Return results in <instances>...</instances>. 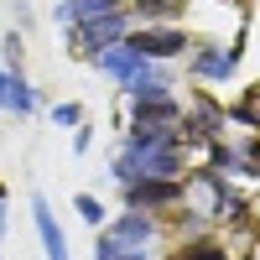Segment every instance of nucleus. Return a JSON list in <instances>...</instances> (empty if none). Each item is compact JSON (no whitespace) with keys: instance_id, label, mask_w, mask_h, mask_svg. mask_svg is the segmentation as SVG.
I'll return each mask as SVG.
<instances>
[{"instance_id":"0eeeda50","label":"nucleus","mask_w":260,"mask_h":260,"mask_svg":"<svg viewBox=\"0 0 260 260\" xmlns=\"http://www.w3.org/2000/svg\"><path fill=\"white\" fill-rule=\"evenodd\" d=\"M31 224H37V234H42V250H47V260H68V234L57 229L52 203L42 198V192H31Z\"/></svg>"},{"instance_id":"39448f33","label":"nucleus","mask_w":260,"mask_h":260,"mask_svg":"<svg viewBox=\"0 0 260 260\" xmlns=\"http://www.w3.org/2000/svg\"><path fill=\"white\" fill-rule=\"evenodd\" d=\"M94 68H99V73H110L120 89H130V83H136V78H146L151 68H156V62H151V57H141L136 47H130V42H115V47H104V52L94 57Z\"/></svg>"},{"instance_id":"f8f14e48","label":"nucleus","mask_w":260,"mask_h":260,"mask_svg":"<svg viewBox=\"0 0 260 260\" xmlns=\"http://www.w3.org/2000/svg\"><path fill=\"white\" fill-rule=\"evenodd\" d=\"M73 208H78V219H83V224H94V229H104V219H110V208H104L94 192H78Z\"/></svg>"},{"instance_id":"9b49d317","label":"nucleus","mask_w":260,"mask_h":260,"mask_svg":"<svg viewBox=\"0 0 260 260\" xmlns=\"http://www.w3.org/2000/svg\"><path fill=\"white\" fill-rule=\"evenodd\" d=\"M167 260H229V255H224V245H213V240H192V245H182L177 255H167Z\"/></svg>"},{"instance_id":"9d476101","label":"nucleus","mask_w":260,"mask_h":260,"mask_svg":"<svg viewBox=\"0 0 260 260\" xmlns=\"http://www.w3.org/2000/svg\"><path fill=\"white\" fill-rule=\"evenodd\" d=\"M6 110H11L16 120H26V115L37 110V89H31V78L21 73V68H11V99H6Z\"/></svg>"},{"instance_id":"f3484780","label":"nucleus","mask_w":260,"mask_h":260,"mask_svg":"<svg viewBox=\"0 0 260 260\" xmlns=\"http://www.w3.org/2000/svg\"><path fill=\"white\" fill-rule=\"evenodd\" d=\"M89 146H94V125L83 120V125H73V151L83 156V151H89Z\"/></svg>"},{"instance_id":"aec40b11","label":"nucleus","mask_w":260,"mask_h":260,"mask_svg":"<svg viewBox=\"0 0 260 260\" xmlns=\"http://www.w3.org/2000/svg\"><path fill=\"white\" fill-rule=\"evenodd\" d=\"M0 240H6V192H0Z\"/></svg>"},{"instance_id":"f03ea898","label":"nucleus","mask_w":260,"mask_h":260,"mask_svg":"<svg viewBox=\"0 0 260 260\" xmlns=\"http://www.w3.org/2000/svg\"><path fill=\"white\" fill-rule=\"evenodd\" d=\"M130 21H136L130 6H125V11H110V16H94V21H78V26H73V42H78L89 57H99L104 47H115V42H125L130 31H136Z\"/></svg>"},{"instance_id":"423d86ee","label":"nucleus","mask_w":260,"mask_h":260,"mask_svg":"<svg viewBox=\"0 0 260 260\" xmlns=\"http://www.w3.org/2000/svg\"><path fill=\"white\" fill-rule=\"evenodd\" d=\"M177 125H182V104L177 99L130 104V130H177Z\"/></svg>"},{"instance_id":"a211bd4d","label":"nucleus","mask_w":260,"mask_h":260,"mask_svg":"<svg viewBox=\"0 0 260 260\" xmlns=\"http://www.w3.org/2000/svg\"><path fill=\"white\" fill-rule=\"evenodd\" d=\"M0 47H6V68H21V37L6 31V42H0Z\"/></svg>"},{"instance_id":"dca6fc26","label":"nucleus","mask_w":260,"mask_h":260,"mask_svg":"<svg viewBox=\"0 0 260 260\" xmlns=\"http://www.w3.org/2000/svg\"><path fill=\"white\" fill-rule=\"evenodd\" d=\"M52 21H57V26H78V11H73V0H57V6H52Z\"/></svg>"},{"instance_id":"6e6552de","label":"nucleus","mask_w":260,"mask_h":260,"mask_svg":"<svg viewBox=\"0 0 260 260\" xmlns=\"http://www.w3.org/2000/svg\"><path fill=\"white\" fill-rule=\"evenodd\" d=\"M187 11V0H130V16L141 26H177Z\"/></svg>"},{"instance_id":"2eb2a0df","label":"nucleus","mask_w":260,"mask_h":260,"mask_svg":"<svg viewBox=\"0 0 260 260\" xmlns=\"http://www.w3.org/2000/svg\"><path fill=\"white\" fill-rule=\"evenodd\" d=\"M52 125H83V110H78V104H52Z\"/></svg>"},{"instance_id":"4468645a","label":"nucleus","mask_w":260,"mask_h":260,"mask_svg":"<svg viewBox=\"0 0 260 260\" xmlns=\"http://www.w3.org/2000/svg\"><path fill=\"white\" fill-rule=\"evenodd\" d=\"M78 21H94V16H110V11H125V0H73Z\"/></svg>"},{"instance_id":"f257e3e1","label":"nucleus","mask_w":260,"mask_h":260,"mask_svg":"<svg viewBox=\"0 0 260 260\" xmlns=\"http://www.w3.org/2000/svg\"><path fill=\"white\" fill-rule=\"evenodd\" d=\"M182 198H187L182 177H141V182L125 187V208H136V213H167V208H177Z\"/></svg>"},{"instance_id":"6ab92c4d","label":"nucleus","mask_w":260,"mask_h":260,"mask_svg":"<svg viewBox=\"0 0 260 260\" xmlns=\"http://www.w3.org/2000/svg\"><path fill=\"white\" fill-rule=\"evenodd\" d=\"M6 99H11V68H0V110H6Z\"/></svg>"},{"instance_id":"20e7f679","label":"nucleus","mask_w":260,"mask_h":260,"mask_svg":"<svg viewBox=\"0 0 260 260\" xmlns=\"http://www.w3.org/2000/svg\"><path fill=\"white\" fill-rule=\"evenodd\" d=\"M240 52H245V37H234V47H213V42H192V78H208V83H224L240 68Z\"/></svg>"},{"instance_id":"7ed1b4c3","label":"nucleus","mask_w":260,"mask_h":260,"mask_svg":"<svg viewBox=\"0 0 260 260\" xmlns=\"http://www.w3.org/2000/svg\"><path fill=\"white\" fill-rule=\"evenodd\" d=\"M125 42H130L141 57H151V62H172L177 52H187V47H192V37H187L182 26H136Z\"/></svg>"},{"instance_id":"ddd939ff","label":"nucleus","mask_w":260,"mask_h":260,"mask_svg":"<svg viewBox=\"0 0 260 260\" xmlns=\"http://www.w3.org/2000/svg\"><path fill=\"white\" fill-rule=\"evenodd\" d=\"M229 120H240V125H255V130H260V89H250L240 104H234V110H229Z\"/></svg>"},{"instance_id":"1a4fd4ad","label":"nucleus","mask_w":260,"mask_h":260,"mask_svg":"<svg viewBox=\"0 0 260 260\" xmlns=\"http://www.w3.org/2000/svg\"><path fill=\"white\" fill-rule=\"evenodd\" d=\"M94 260H151V250L125 245V240H115L110 229H99V240H94Z\"/></svg>"},{"instance_id":"412c9836","label":"nucleus","mask_w":260,"mask_h":260,"mask_svg":"<svg viewBox=\"0 0 260 260\" xmlns=\"http://www.w3.org/2000/svg\"><path fill=\"white\" fill-rule=\"evenodd\" d=\"M11 6H16V16H26V11H31V0H11Z\"/></svg>"}]
</instances>
